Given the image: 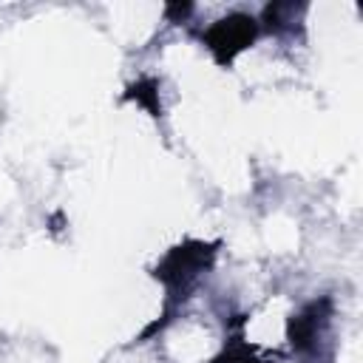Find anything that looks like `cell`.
<instances>
[{"mask_svg":"<svg viewBox=\"0 0 363 363\" xmlns=\"http://www.w3.org/2000/svg\"><path fill=\"white\" fill-rule=\"evenodd\" d=\"M255 34V26L250 17H230V20H221L210 34V48L221 51V57H233L238 48H244Z\"/></svg>","mask_w":363,"mask_h":363,"instance_id":"obj_2","label":"cell"},{"mask_svg":"<svg viewBox=\"0 0 363 363\" xmlns=\"http://www.w3.org/2000/svg\"><path fill=\"white\" fill-rule=\"evenodd\" d=\"M320 309H318V303H312L303 315H298L295 320H292V326H289V335H292V346H298V349H306L309 343H312V337L318 335V329H320Z\"/></svg>","mask_w":363,"mask_h":363,"instance_id":"obj_3","label":"cell"},{"mask_svg":"<svg viewBox=\"0 0 363 363\" xmlns=\"http://www.w3.org/2000/svg\"><path fill=\"white\" fill-rule=\"evenodd\" d=\"M210 247L207 244H184V247H176V250H170L167 252V258L162 261V267H159V278L164 281V284H184L187 278H193L196 275V269H201L204 264H207V258H210Z\"/></svg>","mask_w":363,"mask_h":363,"instance_id":"obj_1","label":"cell"},{"mask_svg":"<svg viewBox=\"0 0 363 363\" xmlns=\"http://www.w3.org/2000/svg\"><path fill=\"white\" fill-rule=\"evenodd\" d=\"M216 363H261V360H255L247 349H230V352H224Z\"/></svg>","mask_w":363,"mask_h":363,"instance_id":"obj_4","label":"cell"}]
</instances>
